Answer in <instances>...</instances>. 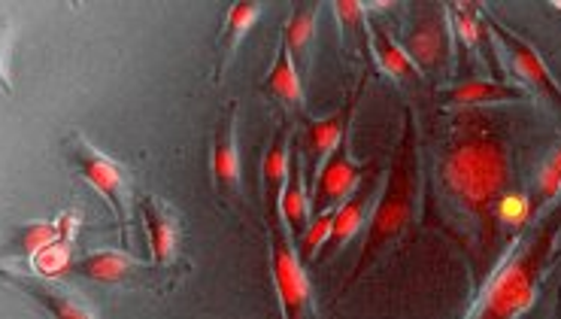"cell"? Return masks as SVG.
Instances as JSON below:
<instances>
[{
  "label": "cell",
  "mask_w": 561,
  "mask_h": 319,
  "mask_svg": "<svg viewBox=\"0 0 561 319\" xmlns=\"http://www.w3.org/2000/svg\"><path fill=\"white\" fill-rule=\"evenodd\" d=\"M440 189L449 207L477 228L480 259L492 253L497 235V201L510 192V144L483 110H461L440 156Z\"/></svg>",
  "instance_id": "cell-1"
},
{
  "label": "cell",
  "mask_w": 561,
  "mask_h": 319,
  "mask_svg": "<svg viewBox=\"0 0 561 319\" xmlns=\"http://www.w3.org/2000/svg\"><path fill=\"white\" fill-rule=\"evenodd\" d=\"M561 235V198L516 238L501 265L485 280L483 293L465 319H519L537 301L540 283L556 255Z\"/></svg>",
  "instance_id": "cell-2"
},
{
  "label": "cell",
  "mask_w": 561,
  "mask_h": 319,
  "mask_svg": "<svg viewBox=\"0 0 561 319\" xmlns=\"http://www.w3.org/2000/svg\"><path fill=\"white\" fill-rule=\"evenodd\" d=\"M419 173H422V156H419L416 116H413L410 106H404L401 137L394 144L392 164H389L382 189H379L377 201H374V210L367 216L365 240H362L353 274L346 277L343 289H350L355 280L362 277L392 243L404 238L407 228L413 226L419 204Z\"/></svg>",
  "instance_id": "cell-3"
},
{
  "label": "cell",
  "mask_w": 561,
  "mask_h": 319,
  "mask_svg": "<svg viewBox=\"0 0 561 319\" xmlns=\"http://www.w3.org/2000/svg\"><path fill=\"white\" fill-rule=\"evenodd\" d=\"M67 156L73 161V168H77L79 176L104 198L110 213L116 216L122 243H128L134 216L131 176H128V171H125L116 159H110L106 152L92 147L82 134H70V137H67Z\"/></svg>",
  "instance_id": "cell-4"
},
{
  "label": "cell",
  "mask_w": 561,
  "mask_h": 319,
  "mask_svg": "<svg viewBox=\"0 0 561 319\" xmlns=\"http://www.w3.org/2000/svg\"><path fill=\"white\" fill-rule=\"evenodd\" d=\"M401 46L410 55V61L416 70L431 82L449 80L453 73V49H456V34H453V22L449 13L440 3H428V7H416L413 19L407 25V34Z\"/></svg>",
  "instance_id": "cell-5"
},
{
  "label": "cell",
  "mask_w": 561,
  "mask_h": 319,
  "mask_svg": "<svg viewBox=\"0 0 561 319\" xmlns=\"http://www.w3.org/2000/svg\"><path fill=\"white\" fill-rule=\"evenodd\" d=\"M267 238H271V274H274L279 314L283 319H313V286L298 253L295 235L279 219L274 228H267Z\"/></svg>",
  "instance_id": "cell-6"
},
{
  "label": "cell",
  "mask_w": 561,
  "mask_h": 319,
  "mask_svg": "<svg viewBox=\"0 0 561 319\" xmlns=\"http://www.w3.org/2000/svg\"><path fill=\"white\" fill-rule=\"evenodd\" d=\"M485 19H489V27H492V37H495L497 49H501V61L507 65L516 86H523L525 92L537 94V98H543L549 104L561 106V82L552 77V70L540 58L535 43L525 41L523 34H516L513 27L504 25L492 13H485Z\"/></svg>",
  "instance_id": "cell-7"
},
{
  "label": "cell",
  "mask_w": 561,
  "mask_h": 319,
  "mask_svg": "<svg viewBox=\"0 0 561 319\" xmlns=\"http://www.w3.org/2000/svg\"><path fill=\"white\" fill-rule=\"evenodd\" d=\"M365 86L367 73L358 80L353 94L346 98V104L340 106L337 113H331L325 119H304V125H300L295 147H298L300 156H304V164H307L310 180H313L316 173H319V168L337 152L340 144L350 137V125H353L355 113H358V101H362V94H365Z\"/></svg>",
  "instance_id": "cell-8"
},
{
  "label": "cell",
  "mask_w": 561,
  "mask_h": 319,
  "mask_svg": "<svg viewBox=\"0 0 561 319\" xmlns=\"http://www.w3.org/2000/svg\"><path fill=\"white\" fill-rule=\"evenodd\" d=\"M237 122H240V104L231 101L219 125H216L213 152H209V173H213L216 192L231 201H240V195H243V164H240V149H237Z\"/></svg>",
  "instance_id": "cell-9"
},
{
  "label": "cell",
  "mask_w": 561,
  "mask_h": 319,
  "mask_svg": "<svg viewBox=\"0 0 561 319\" xmlns=\"http://www.w3.org/2000/svg\"><path fill=\"white\" fill-rule=\"evenodd\" d=\"M365 164H358L350 152V137L340 144V149L331 159L319 168L313 180H310V198H313V213L337 210L343 201L350 198L355 186L365 176Z\"/></svg>",
  "instance_id": "cell-10"
},
{
  "label": "cell",
  "mask_w": 561,
  "mask_h": 319,
  "mask_svg": "<svg viewBox=\"0 0 561 319\" xmlns=\"http://www.w3.org/2000/svg\"><path fill=\"white\" fill-rule=\"evenodd\" d=\"M291 147H295V125L283 122V128L274 134L262 161V207L267 228H274L283 219V192H286L288 168H291Z\"/></svg>",
  "instance_id": "cell-11"
},
{
  "label": "cell",
  "mask_w": 561,
  "mask_h": 319,
  "mask_svg": "<svg viewBox=\"0 0 561 319\" xmlns=\"http://www.w3.org/2000/svg\"><path fill=\"white\" fill-rule=\"evenodd\" d=\"M0 277L13 283L15 289H22L27 298H34L53 319H98L92 307L85 305L82 298H77L70 289H65L58 280H43L37 274H22V271L3 265H0Z\"/></svg>",
  "instance_id": "cell-12"
},
{
  "label": "cell",
  "mask_w": 561,
  "mask_h": 319,
  "mask_svg": "<svg viewBox=\"0 0 561 319\" xmlns=\"http://www.w3.org/2000/svg\"><path fill=\"white\" fill-rule=\"evenodd\" d=\"M140 219H144L146 240H149V259L156 267H168L180 255V240H183V226L176 210L164 204L156 195H146L140 201Z\"/></svg>",
  "instance_id": "cell-13"
},
{
  "label": "cell",
  "mask_w": 561,
  "mask_h": 319,
  "mask_svg": "<svg viewBox=\"0 0 561 319\" xmlns=\"http://www.w3.org/2000/svg\"><path fill=\"white\" fill-rule=\"evenodd\" d=\"M374 201H377V180H374V173H365L362 176V183L355 186V192L350 198L340 204L337 210H334V226H331V240H328L325 253L322 255H337L350 240L367 226V216L374 210Z\"/></svg>",
  "instance_id": "cell-14"
},
{
  "label": "cell",
  "mask_w": 561,
  "mask_h": 319,
  "mask_svg": "<svg viewBox=\"0 0 561 319\" xmlns=\"http://www.w3.org/2000/svg\"><path fill=\"white\" fill-rule=\"evenodd\" d=\"M446 13H449V22H453V34H456L458 46L465 53L480 55L489 67H495L497 43L492 37V27H489L483 7L480 3H449Z\"/></svg>",
  "instance_id": "cell-15"
},
{
  "label": "cell",
  "mask_w": 561,
  "mask_h": 319,
  "mask_svg": "<svg viewBox=\"0 0 561 319\" xmlns=\"http://www.w3.org/2000/svg\"><path fill=\"white\" fill-rule=\"evenodd\" d=\"M446 104L458 106V110H480L489 104H507V101H525L528 92L516 82L504 80V77H468V80L456 82L453 89L444 92Z\"/></svg>",
  "instance_id": "cell-16"
},
{
  "label": "cell",
  "mask_w": 561,
  "mask_h": 319,
  "mask_svg": "<svg viewBox=\"0 0 561 319\" xmlns=\"http://www.w3.org/2000/svg\"><path fill=\"white\" fill-rule=\"evenodd\" d=\"M264 94L276 101L279 106H286L291 113H300L304 119H307V98H304V77L298 73V67L291 61V55H288L286 43L276 41V55H274V65L267 70V77H264Z\"/></svg>",
  "instance_id": "cell-17"
},
{
  "label": "cell",
  "mask_w": 561,
  "mask_h": 319,
  "mask_svg": "<svg viewBox=\"0 0 561 319\" xmlns=\"http://www.w3.org/2000/svg\"><path fill=\"white\" fill-rule=\"evenodd\" d=\"M319 13L322 7L319 3H300L288 13L286 25H283V37L279 41L286 43L291 61L298 67L300 77L310 73L313 67V46H316V25H319Z\"/></svg>",
  "instance_id": "cell-18"
},
{
  "label": "cell",
  "mask_w": 561,
  "mask_h": 319,
  "mask_svg": "<svg viewBox=\"0 0 561 319\" xmlns=\"http://www.w3.org/2000/svg\"><path fill=\"white\" fill-rule=\"evenodd\" d=\"M313 219V198H310V180H307V164L298 147H291V168H288V183L283 192V223L288 231L300 238V231Z\"/></svg>",
  "instance_id": "cell-19"
},
{
  "label": "cell",
  "mask_w": 561,
  "mask_h": 319,
  "mask_svg": "<svg viewBox=\"0 0 561 319\" xmlns=\"http://www.w3.org/2000/svg\"><path fill=\"white\" fill-rule=\"evenodd\" d=\"M331 13L337 19L343 46L350 53L362 55L367 67H374V13H370V7L358 3V0H337L331 7Z\"/></svg>",
  "instance_id": "cell-20"
},
{
  "label": "cell",
  "mask_w": 561,
  "mask_h": 319,
  "mask_svg": "<svg viewBox=\"0 0 561 319\" xmlns=\"http://www.w3.org/2000/svg\"><path fill=\"white\" fill-rule=\"evenodd\" d=\"M262 15V3H247V0H237L225 10L222 19V37H219V58H216V82L225 80V70L234 61L240 43L247 41L249 31L255 27Z\"/></svg>",
  "instance_id": "cell-21"
},
{
  "label": "cell",
  "mask_w": 561,
  "mask_h": 319,
  "mask_svg": "<svg viewBox=\"0 0 561 319\" xmlns=\"http://www.w3.org/2000/svg\"><path fill=\"white\" fill-rule=\"evenodd\" d=\"M374 65L392 77L398 86H413V82L422 80V73L416 70V65L410 61V55L401 46V41L394 37L386 22H374Z\"/></svg>",
  "instance_id": "cell-22"
},
{
  "label": "cell",
  "mask_w": 561,
  "mask_h": 319,
  "mask_svg": "<svg viewBox=\"0 0 561 319\" xmlns=\"http://www.w3.org/2000/svg\"><path fill=\"white\" fill-rule=\"evenodd\" d=\"M140 267L144 262L125 250H94V253L82 255L73 271L79 277L94 280V283H122L125 277L137 274Z\"/></svg>",
  "instance_id": "cell-23"
},
{
  "label": "cell",
  "mask_w": 561,
  "mask_h": 319,
  "mask_svg": "<svg viewBox=\"0 0 561 319\" xmlns=\"http://www.w3.org/2000/svg\"><path fill=\"white\" fill-rule=\"evenodd\" d=\"M27 262H31V274H37V277L43 280H61L65 274H70V271L77 267L73 240H53L49 247H43L39 253L31 255Z\"/></svg>",
  "instance_id": "cell-24"
},
{
  "label": "cell",
  "mask_w": 561,
  "mask_h": 319,
  "mask_svg": "<svg viewBox=\"0 0 561 319\" xmlns=\"http://www.w3.org/2000/svg\"><path fill=\"white\" fill-rule=\"evenodd\" d=\"M537 216H540V210H537L535 198H531L528 192H513V189H510L507 195L497 201V226H504L507 231H513V235L525 231V228L535 223Z\"/></svg>",
  "instance_id": "cell-25"
},
{
  "label": "cell",
  "mask_w": 561,
  "mask_h": 319,
  "mask_svg": "<svg viewBox=\"0 0 561 319\" xmlns=\"http://www.w3.org/2000/svg\"><path fill=\"white\" fill-rule=\"evenodd\" d=\"M535 204L537 210L543 213L549 204H556L561 198V140L556 144V149L549 152V159L540 164L537 171V183H535Z\"/></svg>",
  "instance_id": "cell-26"
},
{
  "label": "cell",
  "mask_w": 561,
  "mask_h": 319,
  "mask_svg": "<svg viewBox=\"0 0 561 319\" xmlns=\"http://www.w3.org/2000/svg\"><path fill=\"white\" fill-rule=\"evenodd\" d=\"M331 226H334V210H325L313 213L310 226L300 231V238L295 240V243H298V253L300 259H304V265L313 262L316 255L325 253L328 240H331Z\"/></svg>",
  "instance_id": "cell-27"
},
{
  "label": "cell",
  "mask_w": 561,
  "mask_h": 319,
  "mask_svg": "<svg viewBox=\"0 0 561 319\" xmlns=\"http://www.w3.org/2000/svg\"><path fill=\"white\" fill-rule=\"evenodd\" d=\"M58 238H65L61 228H58V219H53V223H31V226H25L15 235L13 247L25 255V259H31V255L39 253L43 247H49V243Z\"/></svg>",
  "instance_id": "cell-28"
},
{
  "label": "cell",
  "mask_w": 561,
  "mask_h": 319,
  "mask_svg": "<svg viewBox=\"0 0 561 319\" xmlns=\"http://www.w3.org/2000/svg\"><path fill=\"white\" fill-rule=\"evenodd\" d=\"M10 49H13V25L10 19L0 15V92L13 94V80H10Z\"/></svg>",
  "instance_id": "cell-29"
},
{
  "label": "cell",
  "mask_w": 561,
  "mask_h": 319,
  "mask_svg": "<svg viewBox=\"0 0 561 319\" xmlns=\"http://www.w3.org/2000/svg\"><path fill=\"white\" fill-rule=\"evenodd\" d=\"M552 319H561V289H559V298H556V314H552Z\"/></svg>",
  "instance_id": "cell-30"
},
{
  "label": "cell",
  "mask_w": 561,
  "mask_h": 319,
  "mask_svg": "<svg viewBox=\"0 0 561 319\" xmlns=\"http://www.w3.org/2000/svg\"><path fill=\"white\" fill-rule=\"evenodd\" d=\"M552 10H559L561 13V0H552Z\"/></svg>",
  "instance_id": "cell-31"
}]
</instances>
